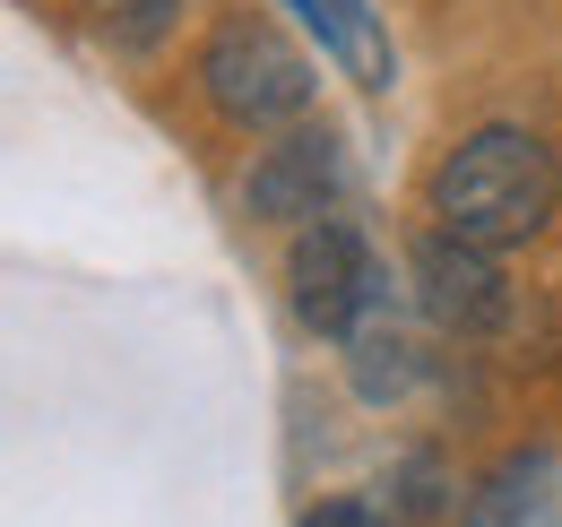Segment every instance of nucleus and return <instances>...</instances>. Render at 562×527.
<instances>
[{"label": "nucleus", "mask_w": 562, "mask_h": 527, "mask_svg": "<svg viewBox=\"0 0 562 527\" xmlns=\"http://www.w3.org/2000/svg\"><path fill=\"white\" fill-rule=\"evenodd\" d=\"M554 199H562V173H554V147L537 131H468L441 165H432V216L485 251H510L528 234L554 225Z\"/></svg>", "instance_id": "obj_1"}, {"label": "nucleus", "mask_w": 562, "mask_h": 527, "mask_svg": "<svg viewBox=\"0 0 562 527\" xmlns=\"http://www.w3.org/2000/svg\"><path fill=\"white\" fill-rule=\"evenodd\" d=\"M200 96L234 131H285V122L312 113V61L269 18H225L200 44Z\"/></svg>", "instance_id": "obj_2"}, {"label": "nucleus", "mask_w": 562, "mask_h": 527, "mask_svg": "<svg viewBox=\"0 0 562 527\" xmlns=\"http://www.w3.org/2000/svg\"><path fill=\"white\" fill-rule=\"evenodd\" d=\"M285 294H294V321L312 337H355L372 312H381V268H372V243L347 216H321L294 234V260H285Z\"/></svg>", "instance_id": "obj_3"}, {"label": "nucleus", "mask_w": 562, "mask_h": 527, "mask_svg": "<svg viewBox=\"0 0 562 527\" xmlns=\"http://www.w3.org/2000/svg\"><path fill=\"white\" fill-rule=\"evenodd\" d=\"M416 294L450 337H502L510 329V277H502V260L485 243L450 234V225H432L416 243Z\"/></svg>", "instance_id": "obj_4"}, {"label": "nucleus", "mask_w": 562, "mask_h": 527, "mask_svg": "<svg viewBox=\"0 0 562 527\" xmlns=\"http://www.w3.org/2000/svg\"><path fill=\"white\" fill-rule=\"evenodd\" d=\"M338 191H347L338 131H294L251 165L243 208H251L260 225H321V216H338Z\"/></svg>", "instance_id": "obj_5"}, {"label": "nucleus", "mask_w": 562, "mask_h": 527, "mask_svg": "<svg viewBox=\"0 0 562 527\" xmlns=\"http://www.w3.org/2000/svg\"><path fill=\"white\" fill-rule=\"evenodd\" d=\"M285 9L321 35V53L347 69L355 87H390V78H398V53H390V35H381L372 0H285Z\"/></svg>", "instance_id": "obj_6"}, {"label": "nucleus", "mask_w": 562, "mask_h": 527, "mask_svg": "<svg viewBox=\"0 0 562 527\" xmlns=\"http://www.w3.org/2000/svg\"><path fill=\"white\" fill-rule=\"evenodd\" d=\"M347 346H355V390L372 397V406H390V397L416 390V372H424V363H416V337L398 329L390 312H372V321H363Z\"/></svg>", "instance_id": "obj_7"}, {"label": "nucleus", "mask_w": 562, "mask_h": 527, "mask_svg": "<svg viewBox=\"0 0 562 527\" xmlns=\"http://www.w3.org/2000/svg\"><path fill=\"white\" fill-rule=\"evenodd\" d=\"M546 475H554V459L546 450H519V459H502L468 493V527H528L537 519V502H546Z\"/></svg>", "instance_id": "obj_8"}, {"label": "nucleus", "mask_w": 562, "mask_h": 527, "mask_svg": "<svg viewBox=\"0 0 562 527\" xmlns=\"http://www.w3.org/2000/svg\"><path fill=\"white\" fill-rule=\"evenodd\" d=\"M390 493H398V527H424V519H441V459H432V450L398 459Z\"/></svg>", "instance_id": "obj_9"}, {"label": "nucleus", "mask_w": 562, "mask_h": 527, "mask_svg": "<svg viewBox=\"0 0 562 527\" xmlns=\"http://www.w3.org/2000/svg\"><path fill=\"white\" fill-rule=\"evenodd\" d=\"M95 9L113 18V35H122L131 53H147V44H156V35L173 26V0H95Z\"/></svg>", "instance_id": "obj_10"}, {"label": "nucleus", "mask_w": 562, "mask_h": 527, "mask_svg": "<svg viewBox=\"0 0 562 527\" xmlns=\"http://www.w3.org/2000/svg\"><path fill=\"white\" fill-rule=\"evenodd\" d=\"M303 527H390V519H381L372 502H321V511H312Z\"/></svg>", "instance_id": "obj_11"}]
</instances>
